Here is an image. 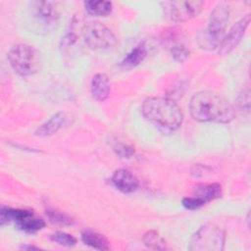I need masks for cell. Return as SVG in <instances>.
<instances>
[{
  "mask_svg": "<svg viewBox=\"0 0 251 251\" xmlns=\"http://www.w3.org/2000/svg\"><path fill=\"white\" fill-rule=\"evenodd\" d=\"M192 118L198 122L226 124L235 117V109L222 94L205 90L194 94L189 103Z\"/></svg>",
  "mask_w": 251,
  "mask_h": 251,
  "instance_id": "6da1fadb",
  "label": "cell"
},
{
  "mask_svg": "<svg viewBox=\"0 0 251 251\" xmlns=\"http://www.w3.org/2000/svg\"><path fill=\"white\" fill-rule=\"evenodd\" d=\"M144 118L164 131H175L182 124L183 113L180 107L167 97L146 98L141 106Z\"/></svg>",
  "mask_w": 251,
  "mask_h": 251,
  "instance_id": "7a4b0ae2",
  "label": "cell"
},
{
  "mask_svg": "<svg viewBox=\"0 0 251 251\" xmlns=\"http://www.w3.org/2000/svg\"><path fill=\"white\" fill-rule=\"evenodd\" d=\"M229 17L227 5L219 4L211 12L208 25L198 34V44L202 49L215 50L220 47Z\"/></svg>",
  "mask_w": 251,
  "mask_h": 251,
  "instance_id": "3957f363",
  "label": "cell"
},
{
  "mask_svg": "<svg viewBox=\"0 0 251 251\" xmlns=\"http://www.w3.org/2000/svg\"><path fill=\"white\" fill-rule=\"evenodd\" d=\"M8 60L13 70L21 76H29L40 70V53L33 46L19 43L11 47Z\"/></svg>",
  "mask_w": 251,
  "mask_h": 251,
  "instance_id": "277c9868",
  "label": "cell"
},
{
  "mask_svg": "<svg viewBox=\"0 0 251 251\" xmlns=\"http://www.w3.org/2000/svg\"><path fill=\"white\" fill-rule=\"evenodd\" d=\"M226 232L214 224H205L192 235L189 250L191 251H222L225 246Z\"/></svg>",
  "mask_w": 251,
  "mask_h": 251,
  "instance_id": "5b68a950",
  "label": "cell"
},
{
  "mask_svg": "<svg viewBox=\"0 0 251 251\" xmlns=\"http://www.w3.org/2000/svg\"><path fill=\"white\" fill-rule=\"evenodd\" d=\"M1 226L13 222L16 226L28 233H34L45 226V222L30 211L3 206L0 212Z\"/></svg>",
  "mask_w": 251,
  "mask_h": 251,
  "instance_id": "8992f818",
  "label": "cell"
},
{
  "mask_svg": "<svg viewBox=\"0 0 251 251\" xmlns=\"http://www.w3.org/2000/svg\"><path fill=\"white\" fill-rule=\"evenodd\" d=\"M84 43L93 50H107L113 48L117 39L115 34L105 25L97 21L86 23L82 27Z\"/></svg>",
  "mask_w": 251,
  "mask_h": 251,
  "instance_id": "52a82bcc",
  "label": "cell"
},
{
  "mask_svg": "<svg viewBox=\"0 0 251 251\" xmlns=\"http://www.w3.org/2000/svg\"><path fill=\"white\" fill-rule=\"evenodd\" d=\"M165 12L170 20L179 23L188 21L198 16L204 7V2L199 0L191 1H170L163 3Z\"/></svg>",
  "mask_w": 251,
  "mask_h": 251,
  "instance_id": "ba28073f",
  "label": "cell"
},
{
  "mask_svg": "<svg viewBox=\"0 0 251 251\" xmlns=\"http://www.w3.org/2000/svg\"><path fill=\"white\" fill-rule=\"evenodd\" d=\"M250 24V15L247 14L239 21H237L229 29L227 34H225V37L219 47V54L222 56L231 52L241 41L245 30L247 29Z\"/></svg>",
  "mask_w": 251,
  "mask_h": 251,
  "instance_id": "9c48e42d",
  "label": "cell"
},
{
  "mask_svg": "<svg viewBox=\"0 0 251 251\" xmlns=\"http://www.w3.org/2000/svg\"><path fill=\"white\" fill-rule=\"evenodd\" d=\"M112 182L118 190L124 193L133 192L139 186L135 176L126 169L117 170L112 176Z\"/></svg>",
  "mask_w": 251,
  "mask_h": 251,
  "instance_id": "30bf717a",
  "label": "cell"
},
{
  "mask_svg": "<svg viewBox=\"0 0 251 251\" xmlns=\"http://www.w3.org/2000/svg\"><path fill=\"white\" fill-rule=\"evenodd\" d=\"M90 90L92 97L95 100L99 102L105 101L109 97L111 92V83L108 75L103 73H98L94 75L91 79Z\"/></svg>",
  "mask_w": 251,
  "mask_h": 251,
  "instance_id": "8fae6325",
  "label": "cell"
},
{
  "mask_svg": "<svg viewBox=\"0 0 251 251\" xmlns=\"http://www.w3.org/2000/svg\"><path fill=\"white\" fill-rule=\"evenodd\" d=\"M69 120V116L65 112H59L52 116L48 121L43 123L35 130V134L38 136H50L61 129Z\"/></svg>",
  "mask_w": 251,
  "mask_h": 251,
  "instance_id": "7c38bea8",
  "label": "cell"
},
{
  "mask_svg": "<svg viewBox=\"0 0 251 251\" xmlns=\"http://www.w3.org/2000/svg\"><path fill=\"white\" fill-rule=\"evenodd\" d=\"M81 240L82 242L94 249L97 250H109L110 246H109V242L107 240V238L96 232V231H92V230H84L81 233Z\"/></svg>",
  "mask_w": 251,
  "mask_h": 251,
  "instance_id": "4fadbf2b",
  "label": "cell"
},
{
  "mask_svg": "<svg viewBox=\"0 0 251 251\" xmlns=\"http://www.w3.org/2000/svg\"><path fill=\"white\" fill-rule=\"evenodd\" d=\"M147 55L146 46L141 43L135 46L130 52L126 54V56L121 62V66L125 69H131L139 65Z\"/></svg>",
  "mask_w": 251,
  "mask_h": 251,
  "instance_id": "5bb4252c",
  "label": "cell"
},
{
  "mask_svg": "<svg viewBox=\"0 0 251 251\" xmlns=\"http://www.w3.org/2000/svg\"><path fill=\"white\" fill-rule=\"evenodd\" d=\"M223 194L222 186L219 183H211L198 186L195 190L196 197L200 198L205 204L217 198H220Z\"/></svg>",
  "mask_w": 251,
  "mask_h": 251,
  "instance_id": "9a60e30c",
  "label": "cell"
},
{
  "mask_svg": "<svg viewBox=\"0 0 251 251\" xmlns=\"http://www.w3.org/2000/svg\"><path fill=\"white\" fill-rule=\"evenodd\" d=\"M83 5L88 14L96 17H105L113 10V4L110 1L89 0L84 1Z\"/></svg>",
  "mask_w": 251,
  "mask_h": 251,
  "instance_id": "2e32d148",
  "label": "cell"
},
{
  "mask_svg": "<svg viewBox=\"0 0 251 251\" xmlns=\"http://www.w3.org/2000/svg\"><path fill=\"white\" fill-rule=\"evenodd\" d=\"M170 39H165L168 42V47L172 54V57L178 63H183L189 57V50L188 48L180 41L176 40V35L173 37L169 36Z\"/></svg>",
  "mask_w": 251,
  "mask_h": 251,
  "instance_id": "e0dca14e",
  "label": "cell"
},
{
  "mask_svg": "<svg viewBox=\"0 0 251 251\" xmlns=\"http://www.w3.org/2000/svg\"><path fill=\"white\" fill-rule=\"evenodd\" d=\"M144 244L154 250H165L167 249L166 241L161 237V235L155 230H149L143 235Z\"/></svg>",
  "mask_w": 251,
  "mask_h": 251,
  "instance_id": "ac0fdd59",
  "label": "cell"
},
{
  "mask_svg": "<svg viewBox=\"0 0 251 251\" xmlns=\"http://www.w3.org/2000/svg\"><path fill=\"white\" fill-rule=\"evenodd\" d=\"M37 4V12L38 15L44 19L45 21H52L55 20L57 17V11L51 2H38Z\"/></svg>",
  "mask_w": 251,
  "mask_h": 251,
  "instance_id": "d6986e66",
  "label": "cell"
},
{
  "mask_svg": "<svg viewBox=\"0 0 251 251\" xmlns=\"http://www.w3.org/2000/svg\"><path fill=\"white\" fill-rule=\"evenodd\" d=\"M51 239L54 242H56L60 245H63V246H67V247H73L76 243V239L73 235L66 233L64 231L54 232L53 234H51Z\"/></svg>",
  "mask_w": 251,
  "mask_h": 251,
  "instance_id": "ffe728a7",
  "label": "cell"
},
{
  "mask_svg": "<svg viewBox=\"0 0 251 251\" xmlns=\"http://www.w3.org/2000/svg\"><path fill=\"white\" fill-rule=\"evenodd\" d=\"M46 214H47L49 220L52 223H55V224L64 225V226H71L74 223L73 220L69 216H67L66 214H64L62 212H59L57 210H47Z\"/></svg>",
  "mask_w": 251,
  "mask_h": 251,
  "instance_id": "44dd1931",
  "label": "cell"
},
{
  "mask_svg": "<svg viewBox=\"0 0 251 251\" xmlns=\"http://www.w3.org/2000/svg\"><path fill=\"white\" fill-rule=\"evenodd\" d=\"M113 150L120 158L123 159H128L134 154L133 148L124 142H116L113 146Z\"/></svg>",
  "mask_w": 251,
  "mask_h": 251,
  "instance_id": "7402d4cb",
  "label": "cell"
},
{
  "mask_svg": "<svg viewBox=\"0 0 251 251\" xmlns=\"http://www.w3.org/2000/svg\"><path fill=\"white\" fill-rule=\"evenodd\" d=\"M182 205L184 208L188 210H197L201 208L205 203L198 197L193 196V197H185L182 199Z\"/></svg>",
  "mask_w": 251,
  "mask_h": 251,
  "instance_id": "603a6c76",
  "label": "cell"
},
{
  "mask_svg": "<svg viewBox=\"0 0 251 251\" xmlns=\"http://www.w3.org/2000/svg\"><path fill=\"white\" fill-rule=\"evenodd\" d=\"M193 169H195V170H192V175H194V176H203V175L205 174L206 170H209L208 167L203 166V165H199V164L195 165V166L193 167Z\"/></svg>",
  "mask_w": 251,
  "mask_h": 251,
  "instance_id": "cb8c5ba5",
  "label": "cell"
}]
</instances>
